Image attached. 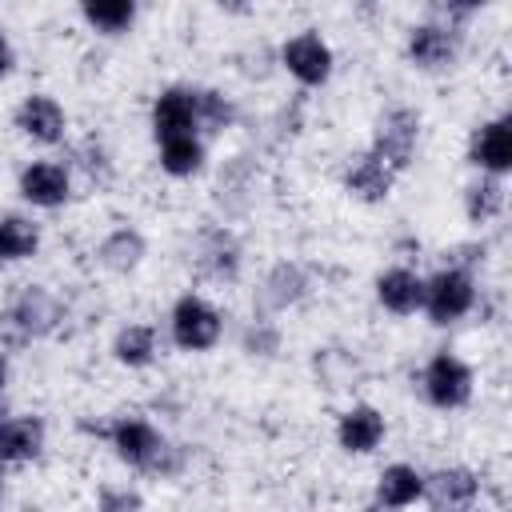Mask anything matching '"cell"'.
I'll use <instances>...</instances> for the list:
<instances>
[{"label":"cell","mask_w":512,"mask_h":512,"mask_svg":"<svg viewBox=\"0 0 512 512\" xmlns=\"http://www.w3.org/2000/svg\"><path fill=\"white\" fill-rule=\"evenodd\" d=\"M40 248V228L28 216H0V260H28Z\"/></svg>","instance_id":"cell-22"},{"label":"cell","mask_w":512,"mask_h":512,"mask_svg":"<svg viewBox=\"0 0 512 512\" xmlns=\"http://www.w3.org/2000/svg\"><path fill=\"white\" fill-rule=\"evenodd\" d=\"M104 436L112 440L116 456H120L124 464L140 468V472L172 476V472H180V464H184V452H180L176 444H168L148 420H128V416H124V420L108 424Z\"/></svg>","instance_id":"cell-1"},{"label":"cell","mask_w":512,"mask_h":512,"mask_svg":"<svg viewBox=\"0 0 512 512\" xmlns=\"http://www.w3.org/2000/svg\"><path fill=\"white\" fill-rule=\"evenodd\" d=\"M76 164H80V168L88 172V180H100V184H104V180L112 176V164H108V152H104V148H100L96 140H84V144L76 148Z\"/></svg>","instance_id":"cell-28"},{"label":"cell","mask_w":512,"mask_h":512,"mask_svg":"<svg viewBox=\"0 0 512 512\" xmlns=\"http://www.w3.org/2000/svg\"><path fill=\"white\" fill-rule=\"evenodd\" d=\"M420 384H424V396H428L436 408H460V404H468V396H472V372H468V364L456 360L452 352H436V356L428 360Z\"/></svg>","instance_id":"cell-5"},{"label":"cell","mask_w":512,"mask_h":512,"mask_svg":"<svg viewBox=\"0 0 512 512\" xmlns=\"http://www.w3.org/2000/svg\"><path fill=\"white\" fill-rule=\"evenodd\" d=\"M376 300L396 316H412L424 304V280L412 268H388L376 280Z\"/></svg>","instance_id":"cell-16"},{"label":"cell","mask_w":512,"mask_h":512,"mask_svg":"<svg viewBox=\"0 0 512 512\" xmlns=\"http://www.w3.org/2000/svg\"><path fill=\"white\" fill-rule=\"evenodd\" d=\"M304 288H308V280H304V272L296 264H276L268 272L264 288H260V304L264 308H288V304H296L304 296Z\"/></svg>","instance_id":"cell-21"},{"label":"cell","mask_w":512,"mask_h":512,"mask_svg":"<svg viewBox=\"0 0 512 512\" xmlns=\"http://www.w3.org/2000/svg\"><path fill=\"white\" fill-rule=\"evenodd\" d=\"M216 4H220L224 12H244V8H248V0H216Z\"/></svg>","instance_id":"cell-34"},{"label":"cell","mask_w":512,"mask_h":512,"mask_svg":"<svg viewBox=\"0 0 512 512\" xmlns=\"http://www.w3.org/2000/svg\"><path fill=\"white\" fill-rule=\"evenodd\" d=\"M144 260V236L136 228H116L104 244H100V264L108 272H132Z\"/></svg>","instance_id":"cell-20"},{"label":"cell","mask_w":512,"mask_h":512,"mask_svg":"<svg viewBox=\"0 0 512 512\" xmlns=\"http://www.w3.org/2000/svg\"><path fill=\"white\" fill-rule=\"evenodd\" d=\"M468 160L484 172H508L512 168V124L508 116L500 120H488L472 132V144H468Z\"/></svg>","instance_id":"cell-9"},{"label":"cell","mask_w":512,"mask_h":512,"mask_svg":"<svg viewBox=\"0 0 512 512\" xmlns=\"http://www.w3.org/2000/svg\"><path fill=\"white\" fill-rule=\"evenodd\" d=\"M96 32H124L136 20V0H76Z\"/></svg>","instance_id":"cell-26"},{"label":"cell","mask_w":512,"mask_h":512,"mask_svg":"<svg viewBox=\"0 0 512 512\" xmlns=\"http://www.w3.org/2000/svg\"><path fill=\"white\" fill-rule=\"evenodd\" d=\"M280 348V332L268 324V320H256L248 332H244V352L252 356H272Z\"/></svg>","instance_id":"cell-29"},{"label":"cell","mask_w":512,"mask_h":512,"mask_svg":"<svg viewBox=\"0 0 512 512\" xmlns=\"http://www.w3.org/2000/svg\"><path fill=\"white\" fill-rule=\"evenodd\" d=\"M4 384H8V360H4V352H0V392H4Z\"/></svg>","instance_id":"cell-35"},{"label":"cell","mask_w":512,"mask_h":512,"mask_svg":"<svg viewBox=\"0 0 512 512\" xmlns=\"http://www.w3.org/2000/svg\"><path fill=\"white\" fill-rule=\"evenodd\" d=\"M392 176H396V172H392L380 156L360 152V156H352L348 168H344V188H348L356 200L376 204V200H384V196L392 192Z\"/></svg>","instance_id":"cell-14"},{"label":"cell","mask_w":512,"mask_h":512,"mask_svg":"<svg viewBox=\"0 0 512 512\" xmlns=\"http://www.w3.org/2000/svg\"><path fill=\"white\" fill-rule=\"evenodd\" d=\"M8 416V404H4V392H0V420Z\"/></svg>","instance_id":"cell-36"},{"label":"cell","mask_w":512,"mask_h":512,"mask_svg":"<svg viewBox=\"0 0 512 512\" xmlns=\"http://www.w3.org/2000/svg\"><path fill=\"white\" fill-rule=\"evenodd\" d=\"M280 60H284V68H288L300 84H308V88H320V84L332 76V52H328V44H324L316 32L292 36V40L284 44Z\"/></svg>","instance_id":"cell-7"},{"label":"cell","mask_w":512,"mask_h":512,"mask_svg":"<svg viewBox=\"0 0 512 512\" xmlns=\"http://www.w3.org/2000/svg\"><path fill=\"white\" fill-rule=\"evenodd\" d=\"M500 208H504V184H500L496 172H488V176H480L476 184H468V192H464V212H468L472 224H484V220L500 216Z\"/></svg>","instance_id":"cell-24"},{"label":"cell","mask_w":512,"mask_h":512,"mask_svg":"<svg viewBox=\"0 0 512 512\" xmlns=\"http://www.w3.org/2000/svg\"><path fill=\"white\" fill-rule=\"evenodd\" d=\"M476 492H480V480L468 468H440V472L424 476V484H420V496L432 508H468L476 500Z\"/></svg>","instance_id":"cell-12"},{"label":"cell","mask_w":512,"mask_h":512,"mask_svg":"<svg viewBox=\"0 0 512 512\" xmlns=\"http://www.w3.org/2000/svg\"><path fill=\"white\" fill-rule=\"evenodd\" d=\"M476 304V280L468 268L452 264V268H440L432 280H424V312L432 316V324H452L460 316H468Z\"/></svg>","instance_id":"cell-2"},{"label":"cell","mask_w":512,"mask_h":512,"mask_svg":"<svg viewBox=\"0 0 512 512\" xmlns=\"http://www.w3.org/2000/svg\"><path fill=\"white\" fill-rule=\"evenodd\" d=\"M8 72H12V44L0 32V76H8Z\"/></svg>","instance_id":"cell-32"},{"label":"cell","mask_w":512,"mask_h":512,"mask_svg":"<svg viewBox=\"0 0 512 512\" xmlns=\"http://www.w3.org/2000/svg\"><path fill=\"white\" fill-rule=\"evenodd\" d=\"M200 164H204V148H200L196 132L192 136H168V140H160V168L168 176H192V172H200Z\"/></svg>","instance_id":"cell-23"},{"label":"cell","mask_w":512,"mask_h":512,"mask_svg":"<svg viewBox=\"0 0 512 512\" xmlns=\"http://www.w3.org/2000/svg\"><path fill=\"white\" fill-rule=\"evenodd\" d=\"M8 308L20 316V324H24L32 336H48V332L56 328V320H60V304H56L40 284H28Z\"/></svg>","instance_id":"cell-18"},{"label":"cell","mask_w":512,"mask_h":512,"mask_svg":"<svg viewBox=\"0 0 512 512\" xmlns=\"http://www.w3.org/2000/svg\"><path fill=\"white\" fill-rule=\"evenodd\" d=\"M480 4H488V0H448L452 12H472V8H480Z\"/></svg>","instance_id":"cell-33"},{"label":"cell","mask_w":512,"mask_h":512,"mask_svg":"<svg viewBox=\"0 0 512 512\" xmlns=\"http://www.w3.org/2000/svg\"><path fill=\"white\" fill-rule=\"evenodd\" d=\"M336 440L344 452H372L380 440H384V416L368 404H356L340 416V428H336Z\"/></svg>","instance_id":"cell-17"},{"label":"cell","mask_w":512,"mask_h":512,"mask_svg":"<svg viewBox=\"0 0 512 512\" xmlns=\"http://www.w3.org/2000/svg\"><path fill=\"white\" fill-rule=\"evenodd\" d=\"M416 136H420V116L412 108H388L376 120V136H372V156H380L392 172H404L412 164L416 152Z\"/></svg>","instance_id":"cell-3"},{"label":"cell","mask_w":512,"mask_h":512,"mask_svg":"<svg viewBox=\"0 0 512 512\" xmlns=\"http://www.w3.org/2000/svg\"><path fill=\"white\" fill-rule=\"evenodd\" d=\"M232 120H236V108L228 96H220L212 88H196V128L224 132V128H232Z\"/></svg>","instance_id":"cell-27"},{"label":"cell","mask_w":512,"mask_h":512,"mask_svg":"<svg viewBox=\"0 0 512 512\" xmlns=\"http://www.w3.org/2000/svg\"><path fill=\"white\" fill-rule=\"evenodd\" d=\"M24 344H32V332L20 324V316H16L12 308H4V312H0V348L20 352Z\"/></svg>","instance_id":"cell-30"},{"label":"cell","mask_w":512,"mask_h":512,"mask_svg":"<svg viewBox=\"0 0 512 512\" xmlns=\"http://www.w3.org/2000/svg\"><path fill=\"white\" fill-rule=\"evenodd\" d=\"M408 60L420 72H440L456 60V36L444 24H416L408 32Z\"/></svg>","instance_id":"cell-10"},{"label":"cell","mask_w":512,"mask_h":512,"mask_svg":"<svg viewBox=\"0 0 512 512\" xmlns=\"http://www.w3.org/2000/svg\"><path fill=\"white\" fill-rule=\"evenodd\" d=\"M192 268L196 276L204 280H236L240 272V244L228 228H204L196 236V248H192Z\"/></svg>","instance_id":"cell-6"},{"label":"cell","mask_w":512,"mask_h":512,"mask_svg":"<svg viewBox=\"0 0 512 512\" xmlns=\"http://www.w3.org/2000/svg\"><path fill=\"white\" fill-rule=\"evenodd\" d=\"M16 128L36 144H56V140H64V108L52 96L36 92L16 108Z\"/></svg>","instance_id":"cell-13"},{"label":"cell","mask_w":512,"mask_h":512,"mask_svg":"<svg viewBox=\"0 0 512 512\" xmlns=\"http://www.w3.org/2000/svg\"><path fill=\"white\" fill-rule=\"evenodd\" d=\"M100 508H140V496L136 492H104Z\"/></svg>","instance_id":"cell-31"},{"label":"cell","mask_w":512,"mask_h":512,"mask_svg":"<svg viewBox=\"0 0 512 512\" xmlns=\"http://www.w3.org/2000/svg\"><path fill=\"white\" fill-rule=\"evenodd\" d=\"M20 196L36 208H56L68 200V168L56 160H36L20 172Z\"/></svg>","instance_id":"cell-11"},{"label":"cell","mask_w":512,"mask_h":512,"mask_svg":"<svg viewBox=\"0 0 512 512\" xmlns=\"http://www.w3.org/2000/svg\"><path fill=\"white\" fill-rule=\"evenodd\" d=\"M4 468H8V460H4V456H0V480H4Z\"/></svg>","instance_id":"cell-37"},{"label":"cell","mask_w":512,"mask_h":512,"mask_svg":"<svg viewBox=\"0 0 512 512\" xmlns=\"http://www.w3.org/2000/svg\"><path fill=\"white\" fill-rule=\"evenodd\" d=\"M220 312L200 296H180L172 308V340L184 352H204L220 340Z\"/></svg>","instance_id":"cell-4"},{"label":"cell","mask_w":512,"mask_h":512,"mask_svg":"<svg viewBox=\"0 0 512 512\" xmlns=\"http://www.w3.org/2000/svg\"><path fill=\"white\" fill-rule=\"evenodd\" d=\"M44 448V420L40 416H4L0 420V456L8 464L32 460Z\"/></svg>","instance_id":"cell-15"},{"label":"cell","mask_w":512,"mask_h":512,"mask_svg":"<svg viewBox=\"0 0 512 512\" xmlns=\"http://www.w3.org/2000/svg\"><path fill=\"white\" fill-rule=\"evenodd\" d=\"M112 352H116L120 364L144 368V364H152V356H156V332H152L148 324H128V328L116 332Z\"/></svg>","instance_id":"cell-25"},{"label":"cell","mask_w":512,"mask_h":512,"mask_svg":"<svg viewBox=\"0 0 512 512\" xmlns=\"http://www.w3.org/2000/svg\"><path fill=\"white\" fill-rule=\"evenodd\" d=\"M152 132L156 140L192 136L196 132V88H164L152 104Z\"/></svg>","instance_id":"cell-8"},{"label":"cell","mask_w":512,"mask_h":512,"mask_svg":"<svg viewBox=\"0 0 512 512\" xmlns=\"http://www.w3.org/2000/svg\"><path fill=\"white\" fill-rule=\"evenodd\" d=\"M420 484H424V476H420L416 468H408V464H388V468L380 472L376 500H380L384 508H408V504L420 500Z\"/></svg>","instance_id":"cell-19"}]
</instances>
